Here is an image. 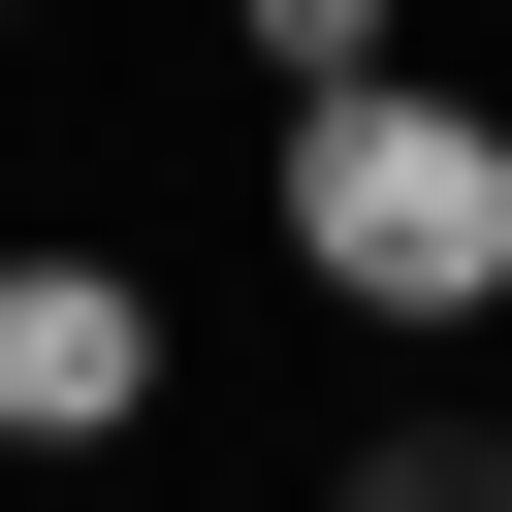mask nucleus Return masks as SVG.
<instances>
[{
  "label": "nucleus",
  "mask_w": 512,
  "mask_h": 512,
  "mask_svg": "<svg viewBox=\"0 0 512 512\" xmlns=\"http://www.w3.org/2000/svg\"><path fill=\"white\" fill-rule=\"evenodd\" d=\"M288 224H320V288H384V320L512 288V160H480L448 96H352V64H320V128H288Z\"/></svg>",
  "instance_id": "1"
},
{
  "label": "nucleus",
  "mask_w": 512,
  "mask_h": 512,
  "mask_svg": "<svg viewBox=\"0 0 512 512\" xmlns=\"http://www.w3.org/2000/svg\"><path fill=\"white\" fill-rule=\"evenodd\" d=\"M0 416H128V288L32 256V288H0Z\"/></svg>",
  "instance_id": "2"
},
{
  "label": "nucleus",
  "mask_w": 512,
  "mask_h": 512,
  "mask_svg": "<svg viewBox=\"0 0 512 512\" xmlns=\"http://www.w3.org/2000/svg\"><path fill=\"white\" fill-rule=\"evenodd\" d=\"M320 512H512V416H384V448H352Z\"/></svg>",
  "instance_id": "3"
},
{
  "label": "nucleus",
  "mask_w": 512,
  "mask_h": 512,
  "mask_svg": "<svg viewBox=\"0 0 512 512\" xmlns=\"http://www.w3.org/2000/svg\"><path fill=\"white\" fill-rule=\"evenodd\" d=\"M0 32H32V0H0Z\"/></svg>",
  "instance_id": "4"
}]
</instances>
